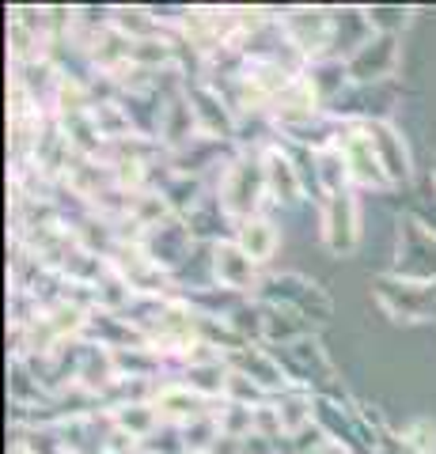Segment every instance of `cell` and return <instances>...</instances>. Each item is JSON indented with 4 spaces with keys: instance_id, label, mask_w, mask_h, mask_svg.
<instances>
[{
    "instance_id": "3957f363",
    "label": "cell",
    "mask_w": 436,
    "mask_h": 454,
    "mask_svg": "<svg viewBox=\"0 0 436 454\" xmlns=\"http://www.w3.org/2000/svg\"><path fill=\"white\" fill-rule=\"evenodd\" d=\"M250 258L239 247H217V277L228 284V288H247L250 284Z\"/></svg>"
},
{
    "instance_id": "7a4b0ae2",
    "label": "cell",
    "mask_w": 436,
    "mask_h": 454,
    "mask_svg": "<svg viewBox=\"0 0 436 454\" xmlns=\"http://www.w3.org/2000/svg\"><path fill=\"white\" fill-rule=\"evenodd\" d=\"M277 247V231L266 220H247L243 231H239V250L247 254L250 262H266Z\"/></svg>"
},
{
    "instance_id": "277c9868",
    "label": "cell",
    "mask_w": 436,
    "mask_h": 454,
    "mask_svg": "<svg viewBox=\"0 0 436 454\" xmlns=\"http://www.w3.org/2000/svg\"><path fill=\"white\" fill-rule=\"evenodd\" d=\"M342 208H345V197L337 193V201L330 205V220H327V243H330V250H349L353 247V239H357V220H353V205H349V212L342 216Z\"/></svg>"
},
{
    "instance_id": "8992f818",
    "label": "cell",
    "mask_w": 436,
    "mask_h": 454,
    "mask_svg": "<svg viewBox=\"0 0 436 454\" xmlns=\"http://www.w3.org/2000/svg\"><path fill=\"white\" fill-rule=\"evenodd\" d=\"M266 163H270V167H266V170H270V186H273L281 197H292V193H297V175H292V167H289L285 155L270 152V160H266Z\"/></svg>"
},
{
    "instance_id": "52a82bcc",
    "label": "cell",
    "mask_w": 436,
    "mask_h": 454,
    "mask_svg": "<svg viewBox=\"0 0 436 454\" xmlns=\"http://www.w3.org/2000/svg\"><path fill=\"white\" fill-rule=\"evenodd\" d=\"M16 454H27V450H16Z\"/></svg>"
},
{
    "instance_id": "6da1fadb",
    "label": "cell",
    "mask_w": 436,
    "mask_h": 454,
    "mask_svg": "<svg viewBox=\"0 0 436 454\" xmlns=\"http://www.w3.org/2000/svg\"><path fill=\"white\" fill-rule=\"evenodd\" d=\"M345 167L353 170L357 182H384V170H379L384 160H379L372 137L353 133V140H345Z\"/></svg>"
},
{
    "instance_id": "5b68a950",
    "label": "cell",
    "mask_w": 436,
    "mask_h": 454,
    "mask_svg": "<svg viewBox=\"0 0 436 454\" xmlns=\"http://www.w3.org/2000/svg\"><path fill=\"white\" fill-rule=\"evenodd\" d=\"M156 405H160L156 413L171 417V420H190V417H198V402L190 397V390H163Z\"/></svg>"
}]
</instances>
